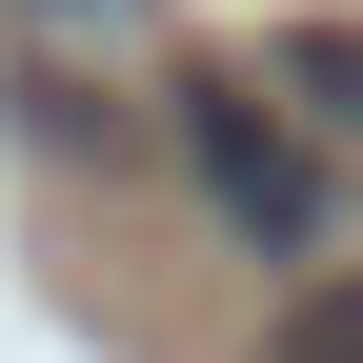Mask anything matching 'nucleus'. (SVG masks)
<instances>
[{
  "mask_svg": "<svg viewBox=\"0 0 363 363\" xmlns=\"http://www.w3.org/2000/svg\"><path fill=\"white\" fill-rule=\"evenodd\" d=\"M162 162H182V202H202L242 262H283V283L343 262V142L262 61H162Z\"/></svg>",
  "mask_w": 363,
  "mask_h": 363,
  "instance_id": "f257e3e1",
  "label": "nucleus"
},
{
  "mask_svg": "<svg viewBox=\"0 0 363 363\" xmlns=\"http://www.w3.org/2000/svg\"><path fill=\"white\" fill-rule=\"evenodd\" d=\"M0 101H21L40 162H142L162 142V101H121V61H0Z\"/></svg>",
  "mask_w": 363,
  "mask_h": 363,
  "instance_id": "f03ea898",
  "label": "nucleus"
},
{
  "mask_svg": "<svg viewBox=\"0 0 363 363\" xmlns=\"http://www.w3.org/2000/svg\"><path fill=\"white\" fill-rule=\"evenodd\" d=\"M0 61H162V0H0Z\"/></svg>",
  "mask_w": 363,
  "mask_h": 363,
  "instance_id": "7ed1b4c3",
  "label": "nucleus"
},
{
  "mask_svg": "<svg viewBox=\"0 0 363 363\" xmlns=\"http://www.w3.org/2000/svg\"><path fill=\"white\" fill-rule=\"evenodd\" d=\"M262 81H283L323 142H363V21H283V40H262Z\"/></svg>",
  "mask_w": 363,
  "mask_h": 363,
  "instance_id": "20e7f679",
  "label": "nucleus"
},
{
  "mask_svg": "<svg viewBox=\"0 0 363 363\" xmlns=\"http://www.w3.org/2000/svg\"><path fill=\"white\" fill-rule=\"evenodd\" d=\"M262 363H363V262H303L262 303Z\"/></svg>",
  "mask_w": 363,
  "mask_h": 363,
  "instance_id": "39448f33",
  "label": "nucleus"
}]
</instances>
